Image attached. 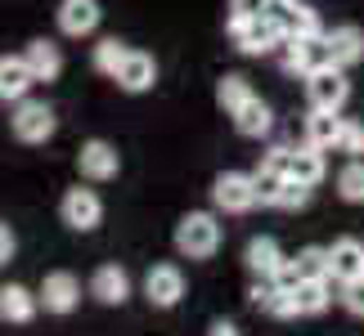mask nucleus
Returning <instances> with one entry per match:
<instances>
[{
	"label": "nucleus",
	"mask_w": 364,
	"mask_h": 336,
	"mask_svg": "<svg viewBox=\"0 0 364 336\" xmlns=\"http://www.w3.org/2000/svg\"><path fill=\"white\" fill-rule=\"evenodd\" d=\"M220 211L212 206V211H185L176 224V251L185 260H212L216 251H220V237H225V229H220Z\"/></svg>",
	"instance_id": "nucleus-1"
},
{
	"label": "nucleus",
	"mask_w": 364,
	"mask_h": 336,
	"mask_svg": "<svg viewBox=\"0 0 364 336\" xmlns=\"http://www.w3.org/2000/svg\"><path fill=\"white\" fill-rule=\"evenodd\" d=\"M9 130H14L18 144L41 148V144H50V139H54L59 117H54V108L46 99H32V94H27V99H18V103H14V112H9Z\"/></svg>",
	"instance_id": "nucleus-2"
},
{
	"label": "nucleus",
	"mask_w": 364,
	"mask_h": 336,
	"mask_svg": "<svg viewBox=\"0 0 364 336\" xmlns=\"http://www.w3.org/2000/svg\"><path fill=\"white\" fill-rule=\"evenodd\" d=\"M212 206L220 215H247L257 211L261 198H257V175L247 171H220L212 179Z\"/></svg>",
	"instance_id": "nucleus-3"
},
{
	"label": "nucleus",
	"mask_w": 364,
	"mask_h": 336,
	"mask_svg": "<svg viewBox=\"0 0 364 336\" xmlns=\"http://www.w3.org/2000/svg\"><path fill=\"white\" fill-rule=\"evenodd\" d=\"M351 99V81H346V67L338 63H319L311 77H306V103L311 108H333L342 112Z\"/></svg>",
	"instance_id": "nucleus-4"
},
{
	"label": "nucleus",
	"mask_w": 364,
	"mask_h": 336,
	"mask_svg": "<svg viewBox=\"0 0 364 336\" xmlns=\"http://www.w3.org/2000/svg\"><path fill=\"white\" fill-rule=\"evenodd\" d=\"M59 220L68 224L73 233H95L104 224V198L95 189H63V198H59Z\"/></svg>",
	"instance_id": "nucleus-5"
},
{
	"label": "nucleus",
	"mask_w": 364,
	"mask_h": 336,
	"mask_svg": "<svg viewBox=\"0 0 364 336\" xmlns=\"http://www.w3.org/2000/svg\"><path fill=\"white\" fill-rule=\"evenodd\" d=\"M230 40H234V50H239V54H247V59H265V54H279V45L288 40V27L265 9L261 18H252L243 32L230 36Z\"/></svg>",
	"instance_id": "nucleus-6"
},
{
	"label": "nucleus",
	"mask_w": 364,
	"mask_h": 336,
	"mask_svg": "<svg viewBox=\"0 0 364 336\" xmlns=\"http://www.w3.org/2000/svg\"><path fill=\"white\" fill-rule=\"evenodd\" d=\"M144 301L153 305V310H176V305L185 301V269H180L176 260L149 264V274H144Z\"/></svg>",
	"instance_id": "nucleus-7"
},
{
	"label": "nucleus",
	"mask_w": 364,
	"mask_h": 336,
	"mask_svg": "<svg viewBox=\"0 0 364 336\" xmlns=\"http://www.w3.org/2000/svg\"><path fill=\"white\" fill-rule=\"evenodd\" d=\"M100 23H104L100 0H59V9H54V27H59V36H68V40L95 36Z\"/></svg>",
	"instance_id": "nucleus-8"
},
{
	"label": "nucleus",
	"mask_w": 364,
	"mask_h": 336,
	"mask_svg": "<svg viewBox=\"0 0 364 336\" xmlns=\"http://www.w3.org/2000/svg\"><path fill=\"white\" fill-rule=\"evenodd\" d=\"M77 171L86 184H108V179L122 175V152L108 144V139H86L77 148Z\"/></svg>",
	"instance_id": "nucleus-9"
},
{
	"label": "nucleus",
	"mask_w": 364,
	"mask_h": 336,
	"mask_svg": "<svg viewBox=\"0 0 364 336\" xmlns=\"http://www.w3.org/2000/svg\"><path fill=\"white\" fill-rule=\"evenodd\" d=\"M247 301L257 305L265 318H279V323H288V318H301V305H297V287L288 283H270V278H257L247 291Z\"/></svg>",
	"instance_id": "nucleus-10"
},
{
	"label": "nucleus",
	"mask_w": 364,
	"mask_h": 336,
	"mask_svg": "<svg viewBox=\"0 0 364 336\" xmlns=\"http://www.w3.org/2000/svg\"><path fill=\"white\" fill-rule=\"evenodd\" d=\"M41 310L46 314H73L77 305H81V278L73 269H50L46 278H41Z\"/></svg>",
	"instance_id": "nucleus-11"
},
{
	"label": "nucleus",
	"mask_w": 364,
	"mask_h": 336,
	"mask_svg": "<svg viewBox=\"0 0 364 336\" xmlns=\"http://www.w3.org/2000/svg\"><path fill=\"white\" fill-rule=\"evenodd\" d=\"M131 291H135L131 269H126V264H117V260H104L100 269L90 274V296L100 301V305H108V310H122V305L131 301Z\"/></svg>",
	"instance_id": "nucleus-12"
},
{
	"label": "nucleus",
	"mask_w": 364,
	"mask_h": 336,
	"mask_svg": "<svg viewBox=\"0 0 364 336\" xmlns=\"http://www.w3.org/2000/svg\"><path fill=\"white\" fill-rule=\"evenodd\" d=\"M324 54H328V63H338V67H360L364 63V27L360 23H338V27H328L324 32Z\"/></svg>",
	"instance_id": "nucleus-13"
},
{
	"label": "nucleus",
	"mask_w": 364,
	"mask_h": 336,
	"mask_svg": "<svg viewBox=\"0 0 364 336\" xmlns=\"http://www.w3.org/2000/svg\"><path fill=\"white\" fill-rule=\"evenodd\" d=\"M319 63H328V54H324V40L288 36L284 45H279V67H284L288 77H297V81H306V77H311Z\"/></svg>",
	"instance_id": "nucleus-14"
},
{
	"label": "nucleus",
	"mask_w": 364,
	"mask_h": 336,
	"mask_svg": "<svg viewBox=\"0 0 364 336\" xmlns=\"http://www.w3.org/2000/svg\"><path fill=\"white\" fill-rule=\"evenodd\" d=\"M117 90L122 94H149L153 86H158V59H153L149 50H131L117 67Z\"/></svg>",
	"instance_id": "nucleus-15"
},
{
	"label": "nucleus",
	"mask_w": 364,
	"mask_h": 336,
	"mask_svg": "<svg viewBox=\"0 0 364 336\" xmlns=\"http://www.w3.org/2000/svg\"><path fill=\"white\" fill-rule=\"evenodd\" d=\"M36 314H41V291L23 287V283H5V287H0V323L27 327Z\"/></svg>",
	"instance_id": "nucleus-16"
},
{
	"label": "nucleus",
	"mask_w": 364,
	"mask_h": 336,
	"mask_svg": "<svg viewBox=\"0 0 364 336\" xmlns=\"http://www.w3.org/2000/svg\"><path fill=\"white\" fill-rule=\"evenodd\" d=\"M284 247L274 242L270 233H257V237H247V247H243V269L252 278H274L279 269H284Z\"/></svg>",
	"instance_id": "nucleus-17"
},
{
	"label": "nucleus",
	"mask_w": 364,
	"mask_h": 336,
	"mask_svg": "<svg viewBox=\"0 0 364 336\" xmlns=\"http://www.w3.org/2000/svg\"><path fill=\"white\" fill-rule=\"evenodd\" d=\"M23 59H27V67H32L36 86H50V81H59V77H63V50L54 45L50 36L27 40V45H23Z\"/></svg>",
	"instance_id": "nucleus-18"
},
{
	"label": "nucleus",
	"mask_w": 364,
	"mask_h": 336,
	"mask_svg": "<svg viewBox=\"0 0 364 336\" xmlns=\"http://www.w3.org/2000/svg\"><path fill=\"white\" fill-rule=\"evenodd\" d=\"M36 86V77H32V67H27L23 54H0V103H18L27 99Z\"/></svg>",
	"instance_id": "nucleus-19"
},
{
	"label": "nucleus",
	"mask_w": 364,
	"mask_h": 336,
	"mask_svg": "<svg viewBox=\"0 0 364 336\" xmlns=\"http://www.w3.org/2000/svg\"><path fill=\"white\" fill-rule=\"evenodd\" d=\"M288 175L292 179H301V184H324V175H328V162H324V148H315V144H292L288 148Z\"/></svg>",
	"instance_id": "nucleus-20"
},
{
	"label": "nucleus",
	"mask_w": 364,
	"mask_h": 336,
	"mask_svg": "<svg viewBox=\"0 0 364 336\" xmlns=\"http://www.w3.org/2000/svg\"><path fill=\"white\" fill-rule=\"evenodd\" d=\"M328 256H333V283H360L364 278V242L360 237H338V242L328 247Z\"/></svg>",
	"instance_id": "nucleus-21"
},
{
	"label": "nucleus",
	"mask_w": 364,
	"mask_h": 336,
	"mask_svg": "<svg viewBox=\"0 0 364 336\" xmlns=\"http://www.w3.org/2000/svg\"><path fill=\"white\" fill-rule=\"evenodd\" d=\"M338 135H342V112H333V108H311V112H306V121H301V139H306V144L333 152Z\"/></svg>",
	"instance_id": "nucleus-22"
},
{
	"label": "nucleus",
	"mask_w": 364,
	"mask_h": 336,
	"mask_svg": "<svg viewBox=\"0 0 364 336\" xmlns=\"http://www.w3.org/2000/svg\"><path fill=\"white\" fill-rule=\"evenodd\" d=\"M234 130H239L243 139H265L274 130V108L261 99V94H252V99L234 112Z\"/></svg>",
	"instance_id": "nucleus-23"
},
{
	"label": "nucleus",
	"mask_w": 364,
	"mask_h": 336,
	"mask_svg": "<svg viewBox=\"0 0 364 336\" xmlns=\"http://www.w3.org/2000/svg\"><path fill=\"white\" fill-rule=\"evenodd\" d=\"M297 305L301 318H319L333 310V278H301L297 283Z\"/></svg>",
	"instance_id": "nucleus-24"
},
{
	"label": "nucleus",
	"mask_w": 364,
	"mask_h": 336,
	"mask_svg": "<svg viewBox=\"0 0 364 336\" xmlns=\"http://www.w3.org/2000/svg\"><path fill=\"white\" fill-rule=\"evenodd\" d=\"M333 189L346 206H364V157H346L342 171L333 175Z\"/></svg>",
	"instance_id": "nucleus-25"
},
{
	"label": "nucleus",
	"mask_w": 364,
	"mask_h": 336,
	"mask_svg": "<svg viewBox=\"0 0 364 336\" xmlns=\"http://www.w3.org/2000/svg\"><path fill=\"white\" fill-rule=\"evenodd\" d=\"M252 94H257V90H252V81L243 72H225V77L216 81V103L225 108V117H234V112L252 99Z\"/></svg>",
	"instance_id": "nucleus-26"
},
{
	"label": "nucleus",
	"mask_w": 364,
	"mask_h": 336,
	"mask_svg": "<svg viewBox=\"0 0 364 336\" xmlns=\"http://www.w3.org/2000/svg\"><path fill=\"white\" fill-rule=\"evenodd\" d=\"M126 54H131V45H126V40H117V36H104L100 45L90 50V67H95V72H100V77H108V81H113Z\"/></svg>",
	"instance_id": "nucleus-27"
},
{
	"label": "nucleus",
	"mask_w": 364,
	"mask_h": 336,
	"mask_svg": "<svg viewBox=\"0 0 364 336\" xmlns=\"http://www.w3.org/2000/svg\"><path fill=\"white\" fill-rule=\"evenodd\" d=\"M292 260H297L301 278H333V256H328V247H319V242H306Z\"/></svg>",
	"instance_id": "nucleus-28"
},
{
	"label": "nucleus",
	"mask_w": 364,
	"mask_h": 336,
	"mask_svg": "<svg viewBox=\"0 0 364 336\" xmlns=\"http://www.w3.org/2000/svg\"><path fill=\"white\" fill-rule=\"evenodd\" d=\"M265 9H270V0H230V13H225V32H230V36H239L243 27H247L252 18H261Z\"/></svg>",
	"instance_id": "nucleus-29"
},
{
	"label": "nucleus",
	"mask_w": 364,
	"mask_h": 336,
	"mask_svg": "<svg viewBox=\"0 0 364 336\" xmlns=\"http://www.w3.org/2000/svg\"><path fill=\"white\" fill-rule=\"evenodd\" d=\"M333 152H342V157H364V121L360 117H342V135Z\"/></svg>",
	"instance_id": "nucleus-30"
},
{
	"label": "nucleus",
	"mask_w": 364,
	"mask_h": 336,
	"mask_svg": "<svg viewBox=\"0 0 364 336\" xmlns=\"http://www.w3.org/2000/svg\"><path fill=\"white\" fill-rule=\"evenodd\" d=\"M257 198H261V206H279V193H284V171H274V166H257Z\"/></svg>",
	"instance_id": "nucleus-31"
},
{
	"label": "nucleus",
	"mask_w": 364,
	"mask_h": 336,
	"mask_svg": "<svg viewBox=\"0 0 364 336\" xmlns=\"http://www.w3.org/2000/svg\"><path fill=\"white\" fill-rule=\"evenodd\" d=\"M311 198H315V189L288 175V179H284V193H279V211H306V206H311Z\"/></svg>",
	"instance_id": "nucleus-32"
},
{
	"label": "nucleus",
	"mask_w": 364,
	"mask_h": 336,
	"mask_svg": "<svg viewBox=\"0 0 364 336\" xmlns=\"http://www.w3.org/2000/svg\"><path fill=\"white\" fill-rule=\"evenodd\" d=\"M338 305L346 314L364 318V278H360V283H338Z\"/></svg>",
	"instance_id": "nucleus-33"
},
{
	"label": "nucleus",
	"mask_w": 364,
	"mask_h": 336,
	"mask_svg": "<svg viewBox=\"0 0 364 336\" xmlns=\"http://www.w3.org/2000/svg\"><path fill=\"white\" fill-rule=\"evenodd\" d=\"M14 251H18V237H14V229L5 220H0V264H9L14 260Z\"/></svg>",
	"instance_id": "nucleus-34"
},
{
	"label": "nucleus",
	"mask_w": 364,
	"mask_h": 336,
	"mask_svg": "<svg viewBox=\"0 0 364 336\" xmlns=\"http://www.w3.org/2000/svg\"><path fill=\"white\" fill-rule=\"evenodd\" d=\"M207 336H243V332H239V323H230V318H216V323L207 327Z\"/></svg>",
	"instance_id": "nucleus-35"
}]
</instances>
